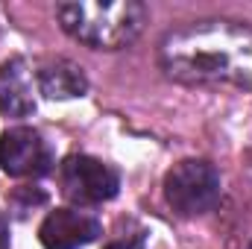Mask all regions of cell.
<instances>
[{
  "instance_id": "cell-1",
  "label": "cell",
  "mask_w": 252,
  "mask_h": 249,
  "mask_svg": "<svg viewBox=\"0 0 252 249\" xmlns=\"http://www.w3.org/2000/svg\"><path fill=\"white\" fill-rule=\"evenodd\" d=\"M158 67L179 85H226L252 94V24L235 18L185 21L161 35Z\"/></svg>"
},
{
  "instance_id": "cell-2",
  "label": "cell",
  "mask_w": 252,
  "mask_h": 249,
  "mask_svg": "<svg viewBox=\"0 0 252 249\" xmlns=\"http://www.w3.org/2000/svg\"><path fill=\"white\" fill-rule=\"evenodd\" d=\"M56 18L73 41L91 50H121L144 32L150 12L138 0H82L59 3Z\"/></svg>"
},
{
  "instance_id": "cell-3",
  "label": "cell",
  "mask_w": 252,
  "mask_h": 249,
  "mask_svg": "<svg viewBox=\"0 0 252 249\" xmlns=\"http://www.w3.org/2000/svg\"><path fill=\"white\" fill-rule=\"evenodd\" d=\"M164 199L179 217H199L220 202V173L208 158H182L164 176Z\"/></svg>"
},
{
  "instance_id": "cell-4",
  "label": "cell",
  "mask_w": 252,
  "mask_h": 249,
  "mask_svg": "<svg viewBox=\"0 0 252 249\" xmlns=\"http://www.w3.org/2000/svg\"><path fill=\"white\" fill-rule=\"evenodd\" d=\"M59 185L76 208H91V205H103L112 196H118L121 173L103 158L67 156L59 167Z\"/></svg>"
},
{
  "instance_id": "cell-5",
  "label": "cell",
  "mask_w": 252,
  "mask_h": 249,
  "mask_svg": "<svg viewBox=\"0 0 252 249\" xmlns=\"http://www.w3.org/2000/svg\"><path fill=\"white\" fill-rule=\"evenodd\" d=\"M53 164L50 144L32 126H12L0 135V167L12 179L44 176Z\"/></svg>"
},
{
  "instance_id": "cell-6",
  "label": "cell",
  "mask_w": 252,
  "mask_h": 249,
  "mask_svg": "<svg viewBox=\"0 0 252 249\" xmlns=\"http://www.w3.org/2000/svg\"><path fill=\"white\" fill-rule=\"evenodd\" d=\"M100 235V220L82 208H56L38 226V241L44 249H85Z\"/></svg>"
},
{
  "instance_id": "cell-7",
  "label": "cell",
  "mask_w": 252,
  "mask_h": 249,
  "mask_svg": "<svg viewBox=\"0 0 252 249\" xmlns=\"http://www.w3.org/2000/svg\"><path fill=\"white\" fill-rule=\"evenodd\" d=\"M35 112V73L21 56L0 64V115L30 118Z\"/></svg>"
},
{
  "instance_id": "cell-8",
  "label": "cell",
  "mask_w": 252,
  "mask_h": 249,
  "mask_svg": "<svg viewBox=\"0 0 252 249\" xmlns=\"http://www.w3.org/2000/svg\"><path fill=\"white\" fill-rule=\"evenodd\" d=\"M35 88L47 100H76L88 91L85 70L70 59H44L35 67Z\"/></svg>"
},
{
  "instance_id": "cell-9",
  "label": "cell",
  "mask_w": 252,
  "mask_h": 249,
  "mask_svg": "<svg viewBox=\"0 0 252 249\" xmlns=\"http://www.w3.org/2000/svg\"><path fill=\"white\" fill-rule=\"evenodd\" d=\"M106 249H150L144 244V238H124V241H115V244H109Z\"/></svg>"
},
{
  "instance_id": "cell-10",
  "label": "cell",
  "mask_w": 252,
  "mask_h": 249,
  "mask_svg": "<svg viewBox=\"0 0 252 249\" xmlns=\"http://www.w3.org/2000/svg\"><path fill=\"white\" fill-rule=\"evenodd\" d=\"M250 249H252V247H250Z\"/></svg>"
}]
</instances>
